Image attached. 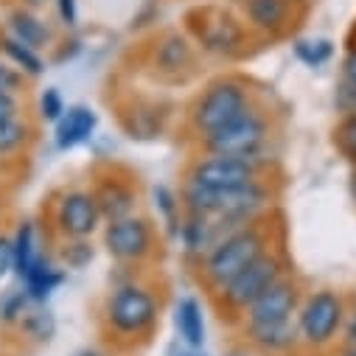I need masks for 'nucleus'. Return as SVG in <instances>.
<instances>
[{"label": "nucleus", "instance_id": "1a4fd4ad", "mask_svg": "<svg viewBox=\"0 0 356 356\" xmlns=\"http://www.w3.org/2000/svg\"><path fill=\"white\" fill-rule=\"evenodd\" d=\"M104 227L99 202L90 186H62L45 202V236L56 238H96Z\"/></svg>", "mask_w": 356, "mask_h": 356}, {"label": "nucleus", "instance_id": "423d86ee", "mask_svg": "<svg viewBox=\"0 0 356 356\" xmlns=\"http://www.w3.org/2000/svg\"><path fill=\"white\" fill-rule=\"evenodd\" d=\"M266 177H281V163L273 154L261 157H225V154H208L194 152L183 165V183H194L213 191L241 188Z\"/></svg>", "mask_w": 356, "mask_h": 356}, {"label": "nucleus", "instance_id": "ea45409f", "mask_svg": "<svg viewBox=\"0 0 356 356\" xmlns=\"http://www.w3.org/2000/svg\"><path fill=\"white\" fill-rule=\"evenodd\" d=\"M225 356H258V353H255L244 339H238V342H233V345L225 350Z\"/></svg>", "mask_w": 356, "mask_h": 356}, {"label": "nucleus", "instance_id": "c9c22d12", "mask_svg": "<svg viewBox=\"0 0 356 356\" xmlns=\"http://www.w3.org/2000/svg\"><path fill=\"white\" fill-rule=\"evenodd\" d=\"M56 12L65 29H76L79 23V0H56Z\"/></svg>", "mask_w": 356, "mask_h": 356}, {"label": "nucleus", "instance_id": "49530a36", "mask_svg": "<svg viewBox=\"0 0 356 356\" xmlns=\"http://www.w3.org/2000/svg\"><path fill=\"white\" fill-rule=\"evenodd\" d=\"M350 197H353V202H356V171H353V177H350Z\"/></svg>", "mask_w": 356, "mask_h": 356}, {"label": "nucleus", "instance_id": "b1692460", "mask_svg": "<svg viewBox=\"0 0 356 356\" xmlns=\"http://www.w3.org/2000/svg\"><path fill=\"white\" fill-rule=\"evenodd\" d=\"M15 328L23 334V339L34 345H48L56 337V317L45 303H31Z\"/></svg>", "mask_w": 356, "mask_h": 356}, {"label": "nucleus", "instance_id": "4c0bfd02", "mask_svg": "<svg viewBox=\"0 0 356 356\" xmlns=\"http://www.w3.org/2000/svg\"><path fill=\"white\" fill-rule=\"evenodd\" d=\"M342 342H345V345H356V295L348 298V320H345Z\"/></svg>", "mask_w": 356, "mask_h": 356}, {"label": "nucleus", "instance_id": "7ed1b4c3", "mask_svg": "<svg viewBox=\"0 0 356 356\" xmlns=\"http://www.w3.org/2000/svg\"><path fill=\"white\" fill-rule=\"evenodd\" d=\"M255 104H258L255 90L244 79L216 76L191 99L188 110L183 113V129L188 132V138L194 143H200L202 138H208V135L219 132L222 127L233 124L236 118H241Z\"/></svg>", "mask_w": 356, "mask_h": 356}, {"label": "nucleus", "instance_id": "bb28decb", "mask_svg": "<svg viewBox=\"0 0 356 356\" xmlns=\"http://www.w3.org/2000/svg\"><path fill=\"white\" fill-rule=\"evenodd\" d=\"M0 51H3V59L12 62L26 79H40L45 73V59L40 56V51L23 45L20 40H15L12 34L0 37Z\"/></svg>", "mask_w": 356, "mask_h": 356}, {"label": "nucleus", "instance_id": "dca6fc26", "mask_svg": "<svg viewBox=\"0 0 356 356\" xmlns=\"http://www.w3.org/2000/svg\"><path fill=\"white\" fill-rule=\"evenodd\" d=\"M219 238H222V233L213 225V219L183 213V222H180V230H177V238L174 241H180V250H183L186 261L194 266Z\"/></svg>", "mask_w": 356, "mask_h": 356}, {"label": "nucleus", "instance_id": "6e6552de", "mask_svg": "<svg viewBox=\"0 0 356 356\" xmlns=\"http://www.w3.org/2000/svg\"><path fill=\"white\" fill-rule=\"evenodd\" d=\"M102 247L118 264V270H146L163 252V230L143 211L104 222Z\"/></svg>", "mask_w": 356, "mask_h": 356}, {"label": "nucleus", "instance_id": "79ce46f5", "mask_svg": "<svg viewBox=\"0 0 356 356\" xmlns=\"http://www.w3.org/2000/svg\"><path fill=\"white\" fill-rule=\"evenodd\" d=\"M15 160H0V186H6V180L12 177V171H15Z\"/></svg>", "mask_w": 356, "mask_h": 356}, {"label": "nucleus", "instance_id": "f8f14e48", "mask_svg": "<svg viewBox=\"0 0 356 356\" xmlns=\"http://www.w3.org/2000/svg\"><path fill=\"white\" fill-rule=\"evenodd\" d=\"M238 337L258 356H298V353H303L295 320L278 323V325H241Z\"/></svg>", "mask_w": 356, "mask_h": 356}, {"label": "nucleus", "instance_id": "c85d7f7f", "mask_svg": "<svg viewBox=\"0 0 356 356\" xmlns=\"http://www.w3.org/2000/svg\"><path fill=\"white\" fill-rule=\"evenodd\" d=\"M295 56L306 67H323L334 56V42L331 40H323V37H317V40H298L295 42Z\"/></svg>", "mask_w": 356, "mask_h": 356}, {"label": "nucleus", "instance_id": "6ab92c4d", "mask_svg": "<svg viewBox=\"0 0 356 356\" xmlns=\"http://www.w3.org/2000/svg\"><path fill=\"white\" fill-rule=\"evenodd\" d=\"M42 225L31 216L20 219L15 233H12V255H15V275L17 281L31 270V266L37 264V258L45 252V241H42Z\"/></svg>", "mask_w": 356, "mask_h": 356}, {"label": "nucleus", "instance_id": "72a5a7b5", "mask_svg": "<svg viewBox=\"0 0 356 356\" xmlns=\"http://www.w3.org/2000/svg\"><path fill=\"white\" fill-rule=\"evenodd\" d=\"M15 270V255H12V233L0 227V281H6Z\"/></svg>", "mask_w": 356, "mask_h": 356}, {"label": "nucleus", "instance_id": "9b49d317", "mask_svg": "<svg viewBox=\"0 0 356 356\" xmlns=\"http://www.w3.org/2000/svg\"><path fill=\"white\" fill-rule=\"evenodd\" d=\"M306 295V284L300 281V275L292 270L284 278H278L270 289H266L241 317V325H278V323H289L298 314V306Z\"/></svg>", "mask_w": 356, "mask_h": 356}, {"label": "nucleus", "instance_id": "58836bf2", "mask_svg": "<svg viewBox=\"0 0 356 356\" xmlns=\"http://www.w3.org/2000/svg\"><path fill=\"white\" fill-rule=\"evenodd\" d=\"M70 356H115V350L110 353V348H104V345H81Z\"/></svg>", "mask_w": 356, "mask_h": 356}, {"label": "nucleus", "instance_id": "ddd939ff", "mask_svg": "<svg viewBox=\"0 0 356 356\" xmlns=\"http://www.w3.org/2000/svg\"><path fill=\"white\" fill-rule=\"evenodd\" d=\"M99 129V113L90 104H67L62 118L54 124V146L56 152H73L87 143Z\"/></svg>", "mask_w": 356, "mask_h": 356}, {"label": "nucleus", "instance_id": "39448f33", "mask_svg": "<svg viewBox=\"0 0 356 356\" xmlns=\"http://www.w3.org/2000/svg\"><path fill=\"white\" fill-rule=\"evenodd\" d=\"M348 320V295L334 286H317L306 289L298 314H295V328L300 339L303 353H331L337 342H342Z\"/></svg>", "mask_w": 356, "mask_h": 356}, {"label": "nucleus", "instance_id": "20e7f679", "mask_svg": "<svg viewBox=\"0 0 356 356\" xmlns=\"http://www.w3.org/2000/svg\"><path fill=\"white\" fill-rule=\"evenodd\" d=\"M286 273H292V261L286 255V244H278L273 250H266L264 255H258L247 270H241L222 292H216L213 298H208L219 314L222 323L227 325H238L244 312L270 289L278 278H284Z\"/></svg>", "mask_w": 356, "mask_h": 356}, {"label": "nucleus", "instance_id": "c03bdc74", "mask_svg": "<svg viewBox=\"0 0 356 356\" xmlns=\"http://www.w3.org/2000/svg\"><path fill=\"white\" fill-rule=\"evenodd\" d=\"M23 3H26V9H37V6L48 3V0H23Z\"/></svg>", "mask_w": 356, "mask_h": 356}, {"label": "nucleus", "instance_id": "c756f323", "mask_svg": "<svg viewBox=\"0 0 356 356\" xmlns=\"http://www.w3.org/2000/svg\"><path fill=\"white\" fill-rule=\"evenodd\" d=\"M67 110L62 93L56 90V87H45V90L37 96V124H56L62 118V113Z\"/></svg>", "mask_w": 356, "mask_h": 356}, {"label": "nucleus", "instance_id": "4be33fe9", "mask_svg": "<svg viewBox=\"0 0 356 356\" xmlns=\"http://www.w3.org/2000/svg\"><path fill=\"white\" fill-rule=\"evenodd\" d=\"M40 138V124L37 118H15V121H0V160H15L20 163L31 146Z\"/></svg>", "mask_w": 356, "mask_h": 356}, {"label": "nucleus", "instance_id": "a211bd4d", "mask_svg": "<svg viewBox=\"0 0 356 356\" xmlns=\"http://www.w3.org/2000/svg\"><path fill=\"white\" fill-rule=\"evenodd\" d=\"M174 328L186 348H205L208 323H205V306L197 295H183L174 303Z\"/></svg>", "mask_w": 356, "mask_h": 356}, {"label": "nucleus", "instance_id": "de8ad7c7", "mask_svg": "<svg viewBox=\"0 0 356 356\" xmlns=\"http://www.w3.org/2000/svg\"><path fill=\"white\" fill-rule=\"evenodd\" d=\"M292 3H303V0H292Z\"/></svg>", "mask_w": 356, "mask_h": 356}, {"label": "nucleus", "instance_id": "f257e3e1", "mask_svg": "<svg viewBox=\"0 0 356 356\" xmlns=\"http://www.w3.org/2000/svg\"><path fill=\"white\" fill-rule=\"evenodd\" d=\"M163 317V292L154 281L143 278L140 270L118 278L102 306H99V331L115 353H132L152 342Z\"/></svg>", "mask_w": 356, "mask_h": 356}, {"label": "nucleus", "instance_id": "f704fd0d", "mask_svg": "<svg viewBox=\"0 0 356 356\" xmlns=\"http://www.w3.org/2000/svg\"><path fill=\"white\" fill-rule=\"evenodd\" d=\"M339 84L350 87V90H356V45L345 54L342 59V67H339Z\"/></svg>", "mask_w": 356, "mask_h": 356}, {"label": "nucleus", "instance_id": "393cba45", "mask_svg": "<svg viewBox=\"0 0 356 356\" xmlns=\"http://www.w3.org/2000/svg\"><path fill=\"white\" fill-rule=\"evenodd\" d=\"M152 205L157 211V222L160 227L168 233V238H177V230H180L183 222V200H180V188L171 186H154L152 188Z\"/></svg>", "mask_w": 356, "mask_h": 356}, {"label": "nucleus", "instance_id": "2eb2a0df", "mask_svg": "<svg viewBox=\"0 0 356 356\" xmlns=\"http://www.w3.org/2000/svg\"><path fill=\"white\" fill-rule=\"evenodd\" d=\"M65 281H67V270H62V266L54 261L51 250H45L37 258V264L20 278V286L31 303H48L65 286Z\"/></svg>", "mask_w": 356, "mask_h": 356}, {"label": "nucleus", "instance_id": "5701e85b", "mask_svg": "<svg viewBox=\"0 0 356 356\" xmlns=\"http://www.w3.org/2000/svg\"><path fill=\"white\" fill-rule=\"evenodd\" d=\"M9 34H12L15 40H20L23 45L34 48V51L48 48L51 40H54L51 26H48L42 17H37L34 9H26V6H23V9H15V12L9 15Z\"/></svg>", "mask_w": 356, "mask_h": 356}, {"label": "nucleus", "instance_id": "37998d69", "mask_svg": "<svg viewBox=\"0 0 356 356\" xmlns=\"http://www.w3.org/2000/svg\"><path fill=\"white\" fill-rule=\"evenodd\" d=\"M174 356H211V353H205L202 348H186V345H183Z\"/></svg>", "mask_w": 356, "mask_h": 356}, {"label": "nucleus", "instance_id": "a18cd8bd", "mask_svg": "<svg viewBox=\"0 0 356 356\" xmlns=\"http://www.w3.org/2000/svg\"><path fill=\"white\" fill-rule=\"evenodd\" d=\"M339 356H356V345H345V348L339 350Z\"/></svg>", "mask_w": 356, "mask_h": 356}, {"label": "nucleus", "instance_id": "2f4dec72", "mask_svg": "<svg viewBox=\"0 0 356 356\" xmlns=\"http://www.w3.org/2000/svg\"><path fill=\"white\" fill-rule=\"evenodd\" d=\"M26 84L29 79L6 59H0V93H12V96H26Z\"/></svg>", "mask_w": 356, "mask_h": 356}, {"label": "nucleus", "instance_id": "9d476101", "mask_svg": "<svg viewBox=\"0 0 356 356\" xmlns=\"http://www.w3.org/2000/svg\"><path fill=\"white\" fill-rule=\"evenodd\" d=\"M87 186H90V191L99 202L104 222H115V219H124V216H132L140 211V202H143L140 180L124 163H115V160L99 163Z\"/></svg>", "mask_w": 356, "mask_h": 356}, {"label": "nucleus", "instance_id": "f03ea898", "mask_svg": "<svg viewBox=\"0 0 356 356\" xmlns=\"http://www.w3.org/2000/svg\"><path fill=\"white\" fill-rule=\"evenodd\" d=\"M284 244V225L281 216L273 213L266 219H258L252 225H244L227 236H222L194 266V278L197 284L205 289L208 298H213L216 292H222L241 270L264 255L266 250H273Z\"/></svg>", "mask_w": 356, "mask_h": 356}, {"label": "nucleus", "instance_id": "aec40b11", "mask_svg": "<svg viewBox=\"0 0 356 356\" xmlns=\"http://www.w3.org/2000/svg\"><path fill=\"white\" fill-rule=\"evenodd\" d=\"M118 124L132 140H154L168 129L171 113H163L157 104H135L132 110L118 113Z\"/></svg>", "mask_w": 356, "mask_h": 356}, {"label": "nucleus", "instance_id": "7c9ffc66", "mask_svg": "<svg viewBox=\"0 0 356 356\" xmlns=\"http://www.w3.org/2000/svg\"><path fill=\"white\" fill-rule=\"evenodd\" d=\"M29 306H31V300L23 292V286L20 289H9L3 298H0V323L3 325H17Z\"/></svg>", "mask_w": 356, "mask_h": 356}, {"label": "nucleus", "instance_id": "473e14b6", "mask_svg": "<svg viewBox=\"0 0 356 356\" xmlns=\"http://www.w3.org/2000/svg\"><path fill=\"white\" fill-rule=\"evenodd\" d=\"M26 102L23 96H12V93H0V121H15V118H26Z\"/></svg>", "mask_w": 356, "mask_h": 356}, {"label": "nucleus", "instance_id": "4468645a", "mask_svg": "<svg viewBox=\"0 0 356 356\" xmlns=\"http://www.w3.org/2000/svg\"><path fill=\"white\" fill-rule=\"evenodd\" d=\"M152 67L165 81H183L194 67V45L183 34H165L152 54Z\"/></svg>", "mask_w": 356, "mask_h": 356}, {"label": "nucleus", "instance_id": "0eeeda50", "mask_svg": "<svg viewBox=\"0 0 356 356\" xmlns=\"http://www.w3.org/2000/svg\"><path fill=\"white\" fill-rule=\"evenodd\" d=\"M278 132H281L278 115L266 110L264 104H255L233 124L194 143V152L225 154V157H261V154H273V143Z\"/></svg>", "mask_w": 356, "mask_h": 356}, {"label": "nucleus", "instance_id": "412c9836", "mask_svg": "<svg viewBox=\"0 0 356 356\" xmlns=\"http://www.w3.org/2000/svg\"><path fill=\"white\" fill-rule=\"evenodd\" d=\"M244 42V31L238 26V20L222 15L216 20H205L202 31H200V45L213 54V56H236L241 51Z\"/></svg>", "mask_w": 356, "mask_h": 356}, {"label": "nucleus", "instance_id": "09e8293b", "mask_svg": "<svg viewBox=\"0 0 356 356\" xmlns=\"http://www.w3.org/2000/svg\"><path fill=\"white\" fill-rule=\"evenodd\" d=\"M353 171H356V163H353Z\"/></svg>", "mask_w": 356, "mask_h": 356}, {"label": "nucleus", "instance_id": "a878e982", "mask_svg": "<svg viewBox=\"0 0 356 356\" xmlns=\"http://www.w3.org/2000/svg\"><path fill=\"white\" fill-rule=\"evenodd\" d=\"M51 255L62 270H84L96 261L93 238H56L51 241Z\"/></svg>", "mask_w": 356, "mask_h": 356}, {"label": "nucleus", "instance_id": "f3484780", "mask_svg": "<svg viewBox=\"0 0 356 356\" xmlns=\"http://www.w3.org/2000/svg\"><path fill=\"white\" fill-rule=\"evenodd\" d=\"M292 0H244V20L252 31L278 37L292 17Z\"/></svg>", "mask_w": 356, "mask_h": 356}, {"label": "nucleus", "instance_id": "a19ab883", "mask_svg": "<svg viewBox=\"0 0 356 356\" xmlns=\"http://www.w3.org/2000/svg\"><path fill=\"white\" fill-rule=\"evenodd\" d=\"M9 208H12V197H9V188L0 186V222L9 216Z\"/></svg>", "mask_w": 356, "mask_h": 356}, {"label": "nucleus", "instance_id": "cd10ccee", "mask_svg": "<svg viewBox=\"0 0 356 356\" xmlns=\"http://www.w3.org/2000/svg\"><path fill=\"white\" fill-rule=\"evenodd\" d=\"M331 143L350 165L356 163V113L337 115V124L331 127Z\"/></svg>", "mask_w": 356, "mask_h": 356}, {"label": "nucleus", "instance_id": "e433bc0d", "mask_svg": "<svg viewBox=\"0 0 356 356\" xmlns=\"http://www.w3.org/2000/svg\"><path fill=\"white\" fill-rule=\"evenodd\" d=\"M334 104H337V113H339V115L356 113V90H350V87L339 84V87H337V96H334Z\"/></svg>", "mask_w": 356, "mask_h": 356}]
</instances>
